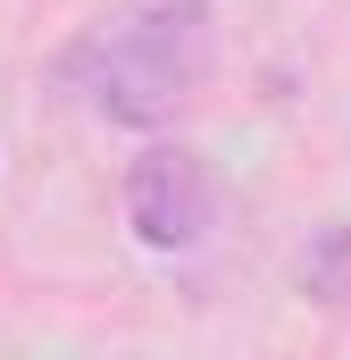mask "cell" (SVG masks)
Wrapping results in <instances>:
<instances>
[{
    "instance_id": "obj_1",
    "label": "cell",
    "mask_w": 351,
    "mask_h": 360,
    "mask_svg": "<svg viewBox=\"0 0 351 360\" xmlns=\"http://www.w3.org/2000/svg\"><path fill=\"white\" fill-rule=\"evenodd\" d=\"M209 76V0H143L76 51V84L117 126H168Z\"/></svg>"
},
{
    "instance_id": "obj_2",
    "label": "cell",
    "mask_w": 351,
    "mask_h": 360,
    "mask_svg": "<svg viewBox=\"0 0 351 360\" xmlns=\"http://www.w3.org/2000/svg\"><path fill=\"white\" fill-rule=\"evenodd\" d=\"M209 218H218V184L184 143H159L126 168V226L151 252H192L209 235Z\"/></svg>"
},
{
    "instance_id": "obj_3",
    "label": "cell",
    "mask_w": 351,
    "mask_h": 360,
    "mask_svg": "<svg viewBox=\"0 0 351 360\" xmlns=\"http://www.w3.org/2000/svg\"><path fill=\"white\" fill-rule=\"evenodd\" d=\"M301 293H318V302H351V226H326V235L301 252Z\"/></svg>"
}]
</instances>
